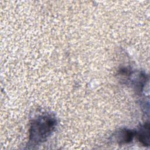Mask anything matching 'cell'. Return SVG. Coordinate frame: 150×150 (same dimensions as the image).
Returning <instances> with one entry per match:
<instances>
[{
  "label": "cell",
  "mask_w": 150,
  "mask_h": 150,
  "mask_svg": "<svg viewBox=\"0 0 150 150\" xmlns=\"http://www.w3.org/2000/svg\"><path fill=\"white\" fill-rule=\"evenodd\" d=\"M56 120L51 115L38 117L32 122L29 130V144L33 145L45 141L55 128Z\"/></svg>",
  "instance_id": "6da1fadb"
},
{
  "label": "cell",
  "mask_w": 150,
  "mask_h": 150,
  "mask_svg": "<svg viewBox=\"0 0 150 150\" xmlns=\"http://www.w3.org/2000/svg\"><path fill=\"white\" fill-rule=\"evenodd\" d=\"M135 132L128 129H121L117 131L115 134V138L117 142L119 144H128L132 141Z\"/></svg>",
  "instance_id": "7a4b0ae2"
},
{
  "label": "cell",
  "mask_w": 150,
  "mask_h": 150,
  "mask_svg": "<svg viewBox=\"0 0 150 150\" xmlns=\"http://www.w3.org/2000/svg\"><path fill=\"white\" fill-rule=\"evenodd\" d=\"M139 141L144 145L148 146L149 145V123H145L141 126L138 131L135 132Z\"/></svg>",
  "instance_id": "3957f363"
}]
</instances>
